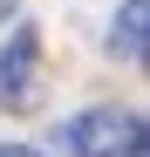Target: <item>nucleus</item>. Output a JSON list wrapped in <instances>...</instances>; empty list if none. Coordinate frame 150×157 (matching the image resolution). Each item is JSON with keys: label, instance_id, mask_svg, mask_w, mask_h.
I'll use <instances>...</instances> for the list:
<instances>
[{"label": "nucleus", "instance_id": "nucleus-3", "mask_svg": "<svg viewBox=\"0 0 150 157\" xmlns=\"http://www.w3.org/2000/svg\"><path fill=\"white\" fill-rule=\"evenodd\" d=\"M116 55H130V62L150 55V0H123L116 7Z\"/></svg>", "mask_w": 150, "mask_h": 157}, {"label": "nucleus", "instance_id": "nucleus-1", "mask_svg": "<svg viewBox=\"0 0 150 157\" xmlns=\"http://www.w3.org/2000/svg\"><path fill=\"white\" fill-rule=\"evenodd\" d=\"M34 68H41V34L21 21V28L7 34V48H0V96H7L14 109H28V102L41 96L34 89Z\"/></svg>", "mask_w": 150, "mask_h": 157}, {"label": "nucleus", "instance_id": "nucleus-2", "mask_svg": "<svg viewBox=\"0 0 150 157\" xmlns=\"http://www.w3.org/2000/svg\"><path fill=\"white\" fill-rule=\"evenodd\" d=\"M116 130H123V109H82L55 130V144H62V157H109Z\"/></svg>", "mask_w": 150, "mask_h": 157}, {"label": "nucleus", "instance_id": "nucleus-4", "mask_svg": "<svg viewBox=\"0 0 150 157\" xmlns=\"http://www.w3.org/2000/svg\"><path fill=\"white\" fill-rule=\"evenodd\" d=\"M116 137H123V144H109V157H150V130H143V116H123Z\"/></svg>", "mask_w": 150, "mask_h": 157}, {"label": "nucleus", "instance_id": "nucleus-5", "mask_svg": "<svg viewBox=\"0 0 150 157\" xmlns=\"http://www.w3.org/2000/svg\"><path fill=\"white\" fill-rule=\"evenodd\" d=\"M0 157H41V150H28V144H0Z\"/></svg>", "mask_w": 150, "mask_h": 157}]
</instances>
